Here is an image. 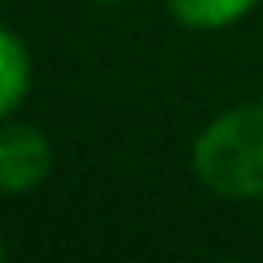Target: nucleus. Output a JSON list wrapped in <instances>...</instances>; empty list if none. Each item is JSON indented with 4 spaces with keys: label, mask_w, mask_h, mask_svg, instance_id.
Segmentation results:
<instances>
[{
    "label": "nucleus",
    "mask_w": 263,
    "mask_h": 263,
    "mask_svg": "<svg viewBox=\"0 0 263 263\" xmlns=\"http://www.w3.org/2000/svg\"><path fill=\"white\" fill-rule=\"evenodd\" d=\"M193 177L234 201L263 197V103L230 107L201 127L193 140Z\"/></svg>",
    "instance_id": "1"
},
{
    "label": "nucleus",
    "mask_w": 263,
    "mask_h": 263,
    "mask_svg": "<svg viewBox=\"0 0 263 263\" xmlns=\"http://www.w3.org/2000/svg\"><path fill=\"white\" fill-rule=\"evenodd\" d=\"M53 168V148L33 123L0 119V193H29Z\"/></svg>",
    "instance_id": "2"
},
{
    "label": "nucleus",
    "mask_w": 263,
    "mask_h": 263,
    "mask_svg": "<svg viewBox=\"0 0 263 263\" xmlns=\"http://www.w3.org/2000/svg\"><path fill=\"white\" fill-rule=\"evenodd\" d=\"M29 78H33V62H29V45L0 29V119H8L21 99L29 95Z\"/></svg>",
    "instance_id": "3"
},
{
    "label": "nucleus",
    "mask_w": 263,
    "mask_h": 263,
    "mask_svg": "<svg viewBox=\"0 0 263 263\" xmlns=\"http://www.w3.org/2000/svg\"><path fill=\"white\" fill-rule=\"evenodd\" d=\"M185 29H226L242 21L259 0H164Z\"/></svg>",
    "instance_id": "4"
},
{
    "label": "nucleus",
    "mask_w": 263,
    "mask_h": 263,
    "mask_svg": "<svg viewBox=\"0 0 263 263\" xmlns=\"http://www.w3.org/2000/svg\"><path fill=\"white\" fill-rule=\"evenodd\" d=\"M95 4H123V0H95Z\"/></svg>",
    "instance_id": "5"
},
{
    "label": "nucleus",
    "mask_w": 263,
    "mask_h": 263,
    "mask_svg": "<svg viewBox=\"0 0 263 263\" xmlns=\"http://www.w3.org/2000/svg\"><path fill=\"white\" fill-rule=\"evenodd\" d=\"M0 255H4V238H0Z\"/></svg>",
    "instance_id": "6"
}]
</instances>
